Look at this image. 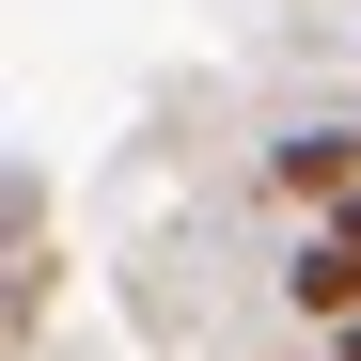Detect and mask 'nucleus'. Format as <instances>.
Returning a JSON list of instances; mask_svg holds the SVG:
<instances>
[{
	"mask_svg": "<svg viewBox=\"0 0 361 361\" xmlns=\"http://www.w3.org/2000/svg\"><path fill=\"white\" fill-rule=\"evenodd\" d=\"M283 314H314V330H361V235H314V252L283 267Z\"/></svg>",
	"mask_w": 361,
	"mask_h": 361,
	"instance_id": "2",
	"label": "nucleus"
},
{
	"mask_svg": "<svg viewBox=\"0 0 361 361\" xmlns=\"http://www.w3.org/2000/svg\"><path fill=\"white\" fill-rule=\"evenodd\" d=\"M267 189H283V204H314V220H330V204L361 189V126H298V142H267Z\"/></svg>",
	"mask_w": 361,
	"mask_h": 361,
	"instance_id": "1",
	"label": "nucleus"
},
{
	"mask_svg": "<svg viewBox=\"0 0 361 361\" xmlns=\"http://www.w3.org/2000/svg\"><path fill=\"white\" fill-rule=\"evenodd\" d=\"M330 361H361V330H330Z\"/></svg>",
	"mask_w": 361,
	"mask_h": 361,
	"instance_id": "4",
	"label": "nucleus"
},
{
	"mask_svg": "<svg viewBox=\"0 0 361 361\" xmlns=\"http://www.w3.org/2000/svg\"><path fill=\"white\" fill-rule=\"evenodd\" d=\"M314 235H361V189H345V204H330V220H314Z\"/></svg>",
	"mask_w": 361,
	"mask_h": 361,
	"instance_id": "3",
	"label": "nucleus"
}]
</instances>
